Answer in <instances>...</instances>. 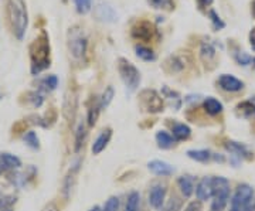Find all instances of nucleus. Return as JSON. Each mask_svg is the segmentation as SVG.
Returning a JSON list of instances; mask_svg holds the SVG:
<instances>
[{"label":"nucleus","mask_w":255,"mask_h":211,"mask_svg":"<svg viewBox=\"0 0 255 211\" xmlns=\"http://www.w3.org/2000/svg\"><path fill=\"white\" fill-rule=\"evenodd\" d=\"M31 57V73L40 74L50 67V40L46 31H41L30 46Z\"/></svg>","instance_id":"f257e3e1"},{"label":"nucleus","mask_w":255,"mask_h":211,"mask_svg":"<svg viewBox=\"0 0 255 211\" xmlns=\"http://www.w3.org/2000/svg\"><path fill=\"white\" fill-rule=\"evenodd\" d=\"M7 16L13 34L18 40H23L28 26L27 7L24 0H9L7 3Z\"/></svg>","instance_id":"f03ea898"},{"label":"nucleus","mask_w":255,"mask_h":211,"mask_svg":"<svg viewBox=\"0 0 255 211\" xmlns=\"http://www.w3.org/2000/svg\"><path fill=\"white\" fill-rule=\"evenodd\" d=\"M213 204L211 211H224L230 199V182L226 177H211Z\"/></svg>","instance_id":"7ed1b4c3"},{"label":"nucleus","mask_w":255,"mask_h":211,"mask_svg":"<svg viewBox=\"0 0 255 211\" xmlns=\"http://www.w3.org/2000/svg\"><path fill=\"white\" fill-rule=\"evenodd\" d=\"M254 190L248 184H240L231 200V211H255Z\"/></svg>","instance_id":"20e7f679"},{"label":"nucleus","mask_w":255,"mask_h":211,"mask_svg":"<svg viewBox=\"0 0 255 211\" xmlns=\"http://www.w3.org/2000/svg\"><path fill=\"white\" fill-rule=\"evenodd\" d=\"M87 46H88V41H87V37H85L81 28L77 27V26L70 28L68 50H70V54L73 55V58L82 60L85 57V53H87Z\"/></svg>","instance_id":"39448f33"},{"label":"nucleus","mask_w":255,"mask_h":211,"mask_svg":"<svg viewBox=\"0 0 255 211\" xmlns=\"http://www.w3.org/2000/svg\"><path fill=\"white\" fill-rule=\"evenodd\" d=\"M118 71L122 81L125 83L129 91H136L140 84V73L135 65L129 63L125 58H119Z\"/></svg>","instance_id":"423d86ee"},{"label":"nucleus","mask_w":255,"mask_h":211,"mask_svg":"<svg viewBox=\"0 0 255 211\" xmlns=\"http://www.w3.org/2000/svg\"><path fill=\"white\" fill-rule=\"evenodd\" d=\"M155 31L156 30L152 23L142 20V21H137L136 24L132 27V37L139 40V41H146L147 43V41L152 40Z\"/></svg>","instance_id":"0eeeda50"},{"label":"nucleus","mask_w":255,"mask_h":211,"mask_svg":"<svg viewBox=\"0 0 255 211\" xmlns=\"http://www.w3.org/2000/svg\"><path fill=\"white\" fill-rule=\"evenodd\" d=\"M142 100L145 102L146 109L150 110V112H159L163 108L162 98L153 90H146V91L142 92Z\"/></svg>","instance_id":"6e6552de"},{"label":"nucleus","mask_w":255,"mask_h":211,"mask_svg":"<svg viewBox=\"0 0 255 211\" xmlns=\"http://www.w3.org/2000/svg\"><path fill=\"white\" fill-rule=\"evenodd\" d=\"M219 85L221 90L228 92H238L244 88V83L240 81L238 78L228 75V74H223L219 78Z\"/></svg>","instance_id":"1a4fd4ad"},{"label":"nucleus","mask_w":255,"mask_h":211,"mask_svg":"<svg viewBox=\"0 0 255 211\" xmlns=\"http://www.w3.org/2000/svg\"><path fill=\"white\" fill-rule=\"evenodd\" d=\"M95 14L97 17L100 18L101 21H107V23H111V21H115L117 20V13L112 6H110L108 3L105 1H100L97 4V9H95Z\"/></svg>","instance_id":"9d476101"},{"label":"nucleus","mask_w":255,"mask_h":211,"mask_svg":"<svg viewBox=\"0 0 255 211\" xmlns=\"http://www.w3.org/2000/svg\"><path fill=\"white\" fill-rule=\"evenodd\" d=\"M196 194H197V199L201 200V202L210 200L213 197L211 177H204L203 180H200V183L197 184V187H196Z\"/></svg>","instance_id":"9b49d317"},{"label":"nucleus","mask_w":255,"mask_h":211,"mask_svg":"<svg viewBox=\"0 0 255 211\" xmlns=\"http://www.w3.org/2000/svg\"><path fill=\"white\" fill-rule=\"evenodd\" d=\"M164 196H166L164 186H160V184L153 186L152 190H150V193H149V203H150V206L155 207V209H160L163 206Z\"/></svg>","instance_id":"f8f14e48"},{"label":"nucleus","mask_w":255,"mask_h":211,"mask_svg":"<svg viewBox=\"0 0 255 211\" xmlns=\"http://www.w3.org/2000/svg\"><path fill=\"white\" fill-rule=\"evenodd\" d=\"M21 166L20 159L10 153H0V175L7 172L10 169H17Z\"/></svg>","instance_id":"ddd939ff"},{"label":"nucleus","mask_w":255,"mask_h":211,"mask_svg":"<svg viewBox=\"0 0 255 211\" xmlns=\"http://www.w3.org/2000/svg\"><path fill=\"white\" fill-rule=\"evenodd\" d=\"M147 167H149L150 172H153L157 176H170L173 175L174 172L172 166L166 163V162H162V160H152V162H149Z\"/></svg>","instance_id":"4468645a"},{"label":"nucleus","mask_w":255,"mask_h":211,"mask_svg":"<svg viewBox=\"0 0 255 211\" xmlns=\"http://www.w3.org/2000/svg\"><path fill=\"white\" fill-rule=\"evenodd\" d=\"M111 136H112V132H111V129L104 130L100 136L97 138V140L94 142V145H92V153H94V155H98V153H101V152H102V150L107 147V145L110 143Z\"/></svg>","instance_id":"2eb2a0df"},{"label":"nucleus","mask_w":255,"mask_h":211,"mask_svg":"<svg viewBox=\"0 0 255 211\" xmlns=\"http://www.w3.org/2000/svg\"><path fill=\"white\" fill-rule=\"evenodd\" d=\"M177 184H179V189L182 190L183 196L184 197H190L193 190H194V180L191 179L190 176H182L177 180Z\"/></svg>","instance_id":"dca6fc26"},{"label":"nucleus","mask_w":255,"mask_h":211,"mask_svg":"<svg viewBox=\"0 0 255 211\" xmlns=\"http://www.w3.org/2000/svg\"><path fill=\"white\" fill-rule=\"evenodd\" d=\"M156 142H157L159 147H162V149H170V147L174 145L173 136L169 135L167 132H163V130L157 132V135H156Z\"/></svg>","instance_id":"f3484780"},{"label":"nucleus","mask_w":255,"mask_h":211,"mask_svg":"<svg viewBox=\"0 0 255 211\" xmlns=\"http://www.w3.org/2000/svg\"><path fill=\"white\" fill-rule=\"evenodd\" d=\"M204 109L207 113L210 115H219L220 112L223 110V104L220 101H217L216 98H207L206 101H204Z\"/></svg>","instance_id":"a211bd4d"},{"label":"nucleus","mask_w":255,"mask_h":211,"mask_svg":"<svg viewBox=\"0 0 255 211\" xmlns=\"http://www.w3.org/2000/svg\"><path fill=\"white\" fill-rule=\"evenodd\" d=\"M226 147H227L231 153H234L236 156L250 157V152H248L247 147L244 146V145H241V143H237V142H228L227 145H226Z\"/></svg>","instance_id":"6ab92c4d"},{"label":"nucleus","mask_w":255,"mask_h":211,"mask_svg":"<svg viewBox=\"0 0 255 211\" xmlns=\"http://www.w3.org/2000/svg\"><path fill=\"white\" fill-rule=\"evenodd\" d=\"M190 133H191V130L187 125H184V123H177V125H174V128H173L174 139H177V140H184V139H187L189 136H190Z\"/></svg>","instance_id":"aec40b11"},{"label":"nucleus","mask_w":255,"mask_h":211,"mask_svg":"<svg viewBox=\"0 0 255 211\" xmlns=\"http://www.w3.org/2000/svg\"><path fill=\"white\" fill-rule=\"evenodd\" d=\"M187 156L193 159V160H197V162H207L211 159V153H210V150H206V149H203V150H189L187 152Z\"/></svg>","instance_id":"412c9836"},{"label":"nucleus","mask_w":255,"mask_h":211,"mask_svg":"<svg viewBox=\"0 0 255 211\" xmlns=\"http://www.w3.org/2000/svg\"><path fill=\"white\" fill-rule=\"evenodd\" d=\"M135 51H136V55L139 58H142L143 61H153L156 58L155 53L150 50V48H147V47L143 46H136L135 47Z\"/></svg>","instance_id":"4be33fe9"},{"label":"nucleus","mask_w":255,"mask_h":211,"mask_svg":"<svg viewBox=\"0 0 255 211\" xmlns=\"http://www.w3.org/2000/svg\"><path fill=\"white\" fill-rule=\"evenodd\" d=\"M139 203H140V196L136 192L129 194L127 202V207L125 211H139Z\"/></svg>","instance_id":"5701e85b"},{"label":"nucleus","mask_w":255,"mask_h":211,"mask_svg":"<svg viewBox=\"0 0 255 211\" xmlns=\"http://www.w3.org/2000/svg\"><path fill=\"white\" fill-rule=\"evenodd\" d=\"M152 7L159 10H172L173 9V0H147Z\"/></svg>","instance_id":"b1692460"},{"label":"nucleus","mask_w":255,"mask_h":211,"mask_svg":"<svg viewBox=\"0 0 255 211\" xmlns=\"http://www.w3.org/2000/svg\"><path fill=\"white\" fill-rule=\"evenodd\" d=\"M200 53L204 61H210L211 58L216 57V50H214L213 44H210V43H203V44H201Z\"/></svg>","instance_id":"393cba45"},{"label":"nucleus","mask_w":255,"mask_h":211,"mask_svg":"<svg viewBox=\"0 0 255 211\" xmlns=\"http://www.w3.org/2000/svg\"><path fill=\"white\" fill-rule=\"evenodd\" d=\"M75 1V7L80 14H87L92 7V0H74Z\"/></svg>","instance_id":"a878e982"},{"label":"nucleus","mask_w":255,"mask_h":211,"mask_svg":"<svg viewBox=\"0 0 255 211\" xmlns=\"http://www.w3.org/2000/svg\"><path fill=\"white\" fill-rule=\"evenodd\" d=\"M85 135H87L85 128H84V125H82V123H80V126H78V129H77V136H75V152H78V150L82 147V145H84Z\"/></svg>","instance_id":"bb28decb"},{"label":"nucleus","mask_w":255,"mask_h":211,"mask_svg":"<svg viewBox=\"0 0 255 211\" xmlns=\"http://www.w3.org/2000/svg\"><path fill=\"white\" fill-rule=\"evenodd\" d=\"M209 16L210 20H211V23H213V27L216 28V30H223V28L226 27V23L221 20V17H220L214 10H210Z\"/></svg>","instance_id":"cd10ccee"},{"label":"nucleus","mask_w":255,"mask_h":211,"mask_svg":"<svg viewBox=\"0 0 255 211\" xmlns=\"http://www.w3.org/2000/svg\"><path fill=\"white\" fill-rule=\"evenodd\" d=\"M57 84H58L57 77H55V75H48V77H46V78L41 81V87H43L46 91H53V90H55Z\"/></svg>","instance_id":"c85d7f7f"},{"label":"nucleus","mask_w":255,"mask_h":211,"mask_svg":"<svg viewBox=\"0 0 255 211\" xmlns=\"http://www.w3.org/2000/svg\"><path fill=\"white\" fill-rule=\"evenodd\" d=\"M112 98H114V88L108 87L105 90V92L102 94V97H101V108H107L111 104V101H112Z\"/></svg>","instance_id":"c756f323"},{"label":"nucleus","mask_w":255,"mask_h":211,"mask_svg":"<svg viewBox=\"0 0 255 211\" xmlns=\"http://www.w3.org/2000/svg\"><path fill=\"white\" fill-rule=\"evenodd\" d=\"M101 108V102L98 104H95L94 106L90 108V112H88V122H90V125H95V122H97V118H98V113H100Z\"/></svg>","instance_id":"7c9ffc66"},{"label":"nucleus","mask_w":255,"mask_h":211,"mask_svg":"<svg viewBox=\"0 0 255 211\" xmlns=\"http://www.w3.org/2000/svg\"><path fill=\"white\" fill-rule=\"evenodd\" d=\"M23 139H24V142L27 143L28 146L33 147V149H37V147L40 146V145H38V138H37V135L33 132V130L27 132Z\"/></svg>","instance_id":"2f4dec72"},{"label":"nucleus","mask_w":255,"mask_h":211,"mask_svg":"<svg viewBox=\"0 0 255 211\" xmlns=\"http://www.w3.org/2000/svg\"><path fill=\"white\" fill-rule=\"evenodd\" d=\"M119 209V199L118 197H110L108 202L105 203L104 210L102 211H118Z\"/></svg>","instance_id":"473e14b6"},{"label":"nucleus","mask_w":255,"mask_h":211,"mask_svg":"<svg viewBox=\"0 0 255 211\" xmlns=\"http://www.w3.org/2000/svg\"><path fill=\"white\" fill-rule=\"evenodd\" d=\"M236 58H237L238 64H241V65H248L251 61H253V58L247 54V53H238Z\"/></svg>","instance_id":"72a5a7b5"},{"label":"nucleus","mask_w":255,"mask_h":211,"mask_svg":"<svg viewBox=\"0 0 255 211\" xmlns=\"http://www.w3.org/2000/svg\"><path fill=\"white\" fill-rule=\"evenodd\" d=\"M184 211H201V206L200 203L199 202H193L190 203L186 209H184Z\"/></svg>","instance_id":"f704fd0d"},{"label":"nucleus","mask_w":255,"mask_h":211,"mask_svg":"<svg viewBox=\"0 0 255 211\" xmlns=\"http://www.w3.org/2000/svg\"><path fill=\"white\" fill-rule=\"evenodd\" d=\"M43 211H58V209H57V206H55L54 203H50V204H47L46 207L43 209Z\"/></svg>","instance_id":"c9c22d12"},{"label":"nucleus","mask_w":255,"mask_h":211,"mask_svg":"<svg viewBox=\"0 0 255 211\" xmlns=\"http://www.w3.org/2000/svg\"><path fill=\"white\" fill-rule=\"evenodd\" d=\"M197 1H199L200 7H209L210 4L213 3V0H197Z\"/></svg>","instance_id":"e433bc0d"},{"label":"nucleus","mask_w":255,"mask_h":211,"mask_svg":"<svg viewBox=\"0 0 255 211\" xmlns=\"http://www.w3.org/2000/svg\"><path fill=\"white\" fill-rule=\"evenodd\" d=\"M250 41H251V47H253V50L255 51V28L251 31V36H250Z\"/></svg>","instance_id":"4c0bfd02"},{"label":"nucleus","mask_w":255,"mask_h":211,"mask_svg":"<svg viewBox=\"0 0 255 211\" xmlns=\"http://www.w3.org/2000/svg\"><path fill=\"white\" fill-rule=\"evenodd\" d=\"M90 211H101V209L100 207H98V206H95V207H94V209H91V210Z\"/></svg>","instance_id":"58836bf2"},{"label":"nucleus","mask_w":255,"mask_h":211,"mask_svg":"<svg viewBox=\"0 0 255 211\" xmlns=\"http://www.w3.org/2000/svg\"><path fill=\"white\" fill-rule=\"evenodd\" d=\"M253 14H254V16H255V0H254V1H253Z\"/></svg>","instance_id":"ea45409f"},{"label":"nucleus","mask_w":255,"mask_h":211,"mask_svg":"<svg viewBox=\"0 0 255 211\" xmlns=\"http://www.w3.org/2000/svg\"><path fill=\"white\" fill-rule=\"evenodd\" d=\"M251 101H253V102H254V104H255V98H254V100H251Z\"/></svg>","instance_id":"a19ab883"},{"label":"nucleus","mask_w":255,"mask_h":211,"mask_svg":"<svg viewBox=\"0 0 255 211\" xmlns=\"http://www.w3.org/2000/svg\"><path fill=\"white\" fill-rule=\"evenodd\" d=\"M4 211H10V210H4Z\"/></svg>","instance_id":"79ce46f5"}]
</instances>
